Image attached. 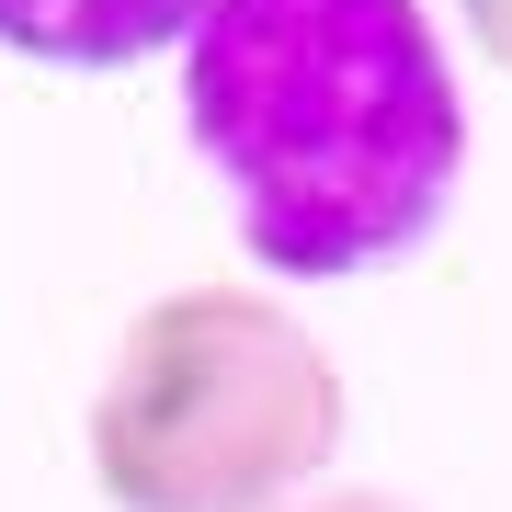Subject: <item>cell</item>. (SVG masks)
I'll list each match as a JSON object with an SVG mask.
<instances>
[{
    "label": "cell",
    "instance_id": "cell-4",
    "mask_svg": "<svg viewBox=\"0 0 512 512\" xmlns=\"http://www.w3.org/2000/svg\"><path fill=\"white\" fill-rule=\"evenodd\" d=\"M456 12H467V46L512 80V0H456Z\"/></svg>",
    "mask_w": 512,
    "mask_h": 512
},
{
    "label": "cell",
    "instance_id": "cell-3",
    "mask_svg": "<svg viewBox=\"0 0 512 512\" xmlns=\"http://www.w3.org/2000/svg\"><path fill=\"white\" fill-rule=\"evenodd\" d=\"M205 0H0V46L35 69H137L183 46Z\"/></svg>",
    "mask_w": 512,
    "mask_h": 512
},
{
    "label": "cell",
    "instance_id": "cell-1",
    "mask_svg": "<svg viewBox=\"0 0 512 512\" xmlns=\"http://www.w3.org/2000/svg\"><path fill=\"white\" fill-rule=\"evenodd\" d=\"M183 126L251 262L296 285L410 262L467 171L456 57L421 0H205L183 35Z\"/></svg>",
    "mask_w": 512,
    "mask_h": 512
},
{
    "label": "cell",
    "instance_id": "cell-5",
    "mask_svg": "<svg viewBox=\"0 0 512 512\" xmlns=\"http://www.w3.org/2000/svg\"><path fill=\"white\" fill-rule=\"evenodd\" d=\"M285 512H421L399 490H308V501H285Z\"/></svg>",
    "mask_w": 512,
    "mask_h": 512
},
{
    "label": "cell",
    "instance_id": "cell-2",
    "mask_svg": "<svg viewBox=\"0 0 512 512\" xmlns=\"http://www.w3.org/2000/svg\"><path fill=\"white\" fill-rule=\"evenodd\" d=\"M342 365L262 285H171L126 319L92 399L114 512H285L342 456Z\"/></svg>",
    "mask_w": 512,
    "mask_h": 512
}]
</instances>
